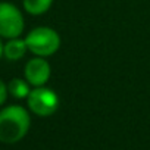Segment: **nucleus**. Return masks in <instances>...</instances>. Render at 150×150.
<instances>
[{
    "instance_id": "1",
    "label": "nucleus",
    "mask_w": 150,
    "mask_h": 150,
    "mask_svg": "<svg viewBox=\"0 0 150 150\" xmlns=\"http://www.w3.org/2000/svg\"><path fill=\"white\" fill-rule=\"evenodd\" d=\"M31 125L28 110L19 105H11L0 110V141L13 144L21 141Z\"/></svg>"
},
{
    "instance_id": "2",
    "label": "nucleus",
    "mask_w": 150,
    "mask_h": 150,
    "mask_svg": "<svg viewBox=\"0 0 150 150\" xmlns=\"http://www.w3.org/2000/svg\"><path fill=\"white\" fill-rule=\"evenodd\" d=\"M25 43L28 52H31L34 56L49 57L59 50L60 35L50 27H37L25 35Z\"/></svg>"
},
{
    "instance_id": "3",
    "label": "nucleus",
    "mask_w": 150,
    "mask_h": 150,
    "mask_svg": "<svg viewBox=\"0 0 150 150\" xmlns=\"http://www.w3.org/2000/svg\"><path fill=\"white\" fill-rule=\"evenodd\" d=\"M27 105L28 109L37 116H52L59 108V96L54 93V90L46 86L34 87L27 97Z\"/></svg>"
},
{
    "instance_id": "4",
    "label": "nucleus",
    "mask_w": 150,
    "mask_h": 150,
    "mask_svg": "<svg viewBox=\"0 0 150 150\" xmlns=\"http://www.w3.org/2000/svg\"><path fill=\"white\" fill-rule=\"evenodd\" d=\"M24 27L22 12L12 3L0 2V37L6 40L21 37Z\"/></svg>"
},
{
    "instance_id": "5",
    "label": "nucleus",
    "mask_w": 150,
    "mask_h": 150,
    "mask_svg": "<svg viewBox=\"0 0 150 150\" xmlns=\"http://www.w3.org/2000/svg\"><path fill=\"white\" fill-rule=\"evenodd\" d=\"M50 75H52V68L50 63L46 60V57L35 56L25 63L24 77L31 84V87L46 86L47 81L50 80Z\"/></svg>"
},
{
    "instance_id": "6",
    "label": "nucleus",
    "mask_w": 150,
    "mask_h": 150,
    "mask_svg": "<svg viewBox=\"0 0 150 150\" xmlns=\"http://www.w3.org/2000/svg\"><path fill=\"white\" fill-rule=\"evenodd\" d=\"M27 52H28V47H27L25 38H21V37L9 38L3 47V54L8 60H19L25 56Z\"/></svg>"
},
{
    "instance_id": "7",
    "label": "nucleus",
    "mask_w": 150,
    "mask_h": 150,
    "mask_svg": "<svg viewBox=\"0 0 150 150\" xmlns=\"http://www.w3.org/2000/svg\"><path fill=\"white\" fill-rule=\"evenodd\" d=\"M9 94L15 99H27L28 94L31 93V84L24 78H12L11 83L8 84Z\"/></svg>"
},
{
    "instance_id": "8",
    "label": "nucleus",
    "mask_w": 150,
    "mask_h": 150,
    "mask_svg": "<svg viewBox=\"0 0 150 150\" xmlns=\"http://www.w3.org/2000/svg\"><path fill=\"white\" fill-rule=\"evenodd\" d=\"M53 3V0H22L24 11L30 15L40 16L46 13Z\"/></svg>"
},
{
    "instance_id": "9",
    "label": "nucleus",
    "mask_w": 150,
    "mask_h": 150,
    "mask_svg": "<svg viewBox=\"0 0 150 150\" xmlns=\"http://www.w3.org/2000/svg\"><path fill=\"white\" fill-rule=\"evenodd\" d=\"M8 96H9L8 84H5L3 80H0V106H3V105H5V102L8 100Z\"/></svg>"
},
{
    "instance_id": "10",
    "label": "nucleus",
    "mask_w": 150,
    "mask_h": 150,
    "mask_svg": "<svg viewBox=\"0 0 150 150\" xmlns=\"http://www.w3.org/2000/svg\"><path fill=\"white\" fill-rule=\"evenodd\" d=\"M3 47H5V44L2 43V37H0V57L3 56Z\"/></svg>"
}]
</instances>
